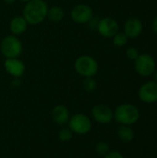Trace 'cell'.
I'll return each instance as SVG.
<instances>
[{
	"instance_id": "cell-1",
	"label": "cell",
	"mask_w": 157,
	"mask_h": 158,
	"mask_svg": "<svg viewBox=\"0 0 157 158\" xmlns=\"http://www.w3.org/2000/svg\"><path fill=\"white\" fill-rule=\"evenodd\" d=\"M48 6L43 0H30L23 7L22 17L30 25H38L47 17Z\"/></svg>"
},
{
	"instance_id": "cell-2",
	"label": "cell",
	"mask_w": 157,
	"mask_h": 158,
	"mask_svg": "<svg viewBox=\"0 0 157 158\" xmlns=\"http://www.w3.org/2000/svg\"><path fill=\"white\" fill-rule=\"evenodd\" d=\"M114 118L121 125H133L140 118V111L131 104H121L116 108Z\"/></svg>"
},
{
	"instance_id": "cell-3",
	"label": "cell",
	"mask_w": 157,
	"mask_h": 158,
	"mask_svg": "<svg viewBox=\"0 0 157 158\" xmlns=\"http://www.w3.org/2000/svg\"><path fill=\"white\" fill-rule=\"evenodd\" d=\"M0 51L6 58H18L23 51V44L16 35H7L0 42Z\"/></svg>"
},
{
	"instance_id": "cell-4",
	"label": "cell",
	"mask_w": 157,
	"mask_h": 158,
	"mask_svg": "<svg viewBox=\"0 0 157 158\" xmlns=\"http://www.w3.org/2000/svg\"><path fill=\"white\" fill-rule=\"evenodd\" d=\"M74 68L77 73L83 78L94 77L99 69L96 59L88 55L80 56L74 62Z\"/></svg>"
},
{
	"instance_id": "cell-5",
	"label": "cell",
	"mask_w": 157,
	"mask_h": 158,
	"mask_svg": "<svg viewBox=\"0 0 157 158\" xmlns=\"http://www.w3.org/2000/svg\"><path fill=\"white\" fill-rule=\"evenodd\" d=\"M68 129L78 135H85L92 130V121L90 118L82 113L75 114L68 120Z\"/></svg>"
},
{
	"instance_id": "cell-6",
	"label": "cell",
	"mask_w": 157,
	"mask_h": 158,
	"mask_svg": "<svg viewBox=\"0 0 157 158\" xmlns=\"http://www.w3.org/2000/svg\"><path fill=\"white\" fill-rule=\"evenodd\" d=\"M136 72L142 77H150L155 71L156 64L154 57L149 54H140L134 60Z\"/></svg>"
},
{
	"instance_id": "cell-7",
	"label": "cell",
	"mask_w": 157,
	"mask_h": 158,
	"mask_svg": "<svg viewBox=\"0 0 157 158\" xmlns=\"http://www.w3.org/2000/svg\"><path fill=\"white\" fill-rule=\"evenodd\" d=\"M93 16V11L89 5L79 4L70 11L71 19L78 24H85L89 22Z\"/></svg>"
},
{
	"instance_id": "cell-8",
	"label": "cell",
	"mask_w": 157,
	"mask_h": 158,
	"mask_svg": "<svg viewBox=\"0 0 157 158\" xmlns=\"http://www.w3.org/2000/svg\"><path fill=\"white\" fill-rule=\"evenodd\" d=\"M96 29L101 36L105 38H112L118 32L119 26L115 19L111 17H105L98 21Z\"/></svg>"
},
{
	"instance_id": "cell-9",
	"label": "cell",
	"mask_w": 157,
	"mask_h": 158,
	"mask_svg": "<svg viewBox=\"0 0 157 158\" xmlns=\"http://www.w3.org/2000/svg\"><path fill=\"white\" fill-rule=\"evenodd\" d=\"M92 115L94 120L102 125L109 124L114 118V112L112 109L104 104L95 105L92 109Z\"/></svg>"
},
{
	"instance_id": "cell-10",
	"label": "cell",
	"mask_w": 157,
	"mask_h": 158,
	"mask_svg": "<svg viewBox=\"0 0 157 158\" xmlns=\"http://www.w3.org/2000/svg\"><path fill=\"white\" fill-rule=\"evenodd\" d=\"M139 98L145 104H154L157 102V82L148 81L143 83L138 92Z\"/></svg>"
},
{
	"instance_id": "cell-11",
	"label": "cell",
	"mask_w": 157,
	"mask_h": 158,
	"mask_svg": "<svg viewBox=\"0 0 157 158\" xmlns=\"http://www.w3.org/2000/svg\"><path fill=\"white\" fill-rule=\"evenodd\" d=\"M4 68L6 71L15 79L20 78L25 72V65L19 58H6Z\"/></svg>"
},
{
	"instance_id": "cell-12",
	"label": "cell",
	"mask_w": 157,
	"mask_h": 158,
	"mask_svg": "<svg viewBox=\"0 0 157 158\" xmlns=\"http://www.w3.org/2000/svg\"><path fill=\"white\" fill-rule=\"evenodd\" d=\"M143 30V22L138 18H130L124 24V33L129 37V39L138 38Z\"/></svg>"
},
{
	"instance_id": "cell-13",
	"label": "cell",
	"mask_w": 157,
	"mask_h": 158,
	"mask_svg": "<svg viewBox=\"0 0 157 158\" xmlns=\"http://www.w3.org/2000/svg\"><path fill=\"white\" fill-rule=\"evenodd\" d=\"M52 118L58 125H65L70 118L69 111L64 105H56L52 110Z\"/></svg>"
},
{
	"instance_id": "cell-14",
	"label": "cell",
	"mask_w": 157,
	"mask_h": 158,
	"mask_svg": "<svg viewBox=\"0 0 157 158\" xmlns=\"http://www.w3.org/2000/svg\"><path fill=\"white\" fill-rule=\"evenodd\" d=\"M28 23L22 16H16L14 17L9 23V29L13 35H20L24 33L27 30Z\"/></svg>"
},
{
	"instance_id": "cell-15",
	"label": "cell",
	"mask_w": 157,
	"mask_h": 158,
	"mask_svg": "<svg viewBox=\"0 0 157 158\" xmlns=\"http://www.w3.org/2000/svg\"><path fill=\"white\" fill-rule=\"evenodd\" d=\"M65 17V12L62 7L55 6L52 7H48L47 11V17L51 21L53 22H59L61 21Z\"/></svg>"
},
{
	"instance_id": "cell-16",
	"label": "cell",
	"mask_w": 157,
	"mask_h": 158,
	"mask_svg": "<svg viewBox=\"0 0 157 158\" xmlns=\"http://www.w3.org/2000/svg\"><path fill=\"white\" fill-rule=\"evenodd\" d=\"M118 135L119 139L124 143H130L134 139V132L127 125H122L118 128Z\"/></svg>"
},
{
	"instance_id": "cell-17",
	"label": "cell",
	"mask_w": 157,
	"mask_h": 158,
	"mask_svg": "<svg viewBox=\"0 0 157 158\" xmlns=\"http://www.w3.org/2000/svg\"><path fill=\"white\" fill-rule=\"evenodd\" d=\"M112 39H113V44L117 47H123L129 42V37L124 33V31L123 32H119L118 31V33H116L112 37Z\"/></svg>"
},
{
	"instance_id": "cell-18",
	"label": "cell",
	"mask_w": 157,
	"mask_h": 158,
	"mask_svg": "<svg viewBox=\"0 0 157 158\" xmlns=\"http://www.w3.org/2000/svg\"><path fill=\"white\" fill-rule=\"evenodd\" d=\"M82 87L83 89L88 92V93H93L95 91L96 87H97V82L96 81L93 79V77H88V78H84L83 81H82Z\"/></svg>"
},
{
	"instance_id": "cell-19",
	"label": "cell",
	"mask_w": 157,
	"mask_h": 158,
	"mask_svg": "<svg viewBox=\"0 0 157 158\" xmlns=\"http://www.w3.org/2000/svg\"><path fill=\"white\" fill-rule=\"evenodd\" d=\"M73 132L69 129H62L58 132V139L61 142H68L72 139Z\"/></svg>"
},
{
	"instance_id": "cell-20",
	"label": "cell",
	"mask_w": 157,
	"mask_h": 158,
	"mask_svg": "<svg viewBox=\"0 0 157 158\" xmlns=\"http://www.w3.org/2000/svg\"><path fill=\"white\" fill-rule=\"evenodd\" d=\"M96 152L100 156H105V155H107L110 152V148H109L108 143H105V142L98 143L97 145H96Z\"/></svg>"
},
{
	"instance_id": "cell-21",
	"label": "cell",
	"mask_w": 157,
	"mask_h": 158,
	"mask_svg": "<svg viewBox=\"0 0 157 158\" xmlns=\"http://www.w3.org/2000/svg\"><path fill=\"white\" fill-rule=\"evenodd\" d=\"M139 50L135 47H129L126 51V56L130 60H135L139 56Z\"/></svg>"
},
{
	"instance_id": "cell-22",
	"label": "cell",
	"mask_w": 157,
	"mask_h": 158,
	"mask_svg": "<svg viewBox=\"0 0 157 158\" xmlns=\"http://www.w3.org/2000/svg\"><path fill=\"white\" fill-rule=\"evenodd\" d=\"M104 158H124V156L117 151H113V152H109L107 155H105Z\"/></svg>"
},
{
	"instance_id": "cell-23",
	"label": "cell",
	"mask_w": 157,
	"mask_h": 158,
	"mask_svg": "<svg viewBox=\"0 0 157 158\" xmlns=\"http://www.w3.org/2000/svg\"><path fill=\"white\" fill-rule=\"evenodd\" d=\"M152 29H153V31L157 34V16L155 18V19L152 22Z\"/></svg>"
},
{
	"instance_id": "cell-24",
	"label": "cell",
	"mask_w": 157,
	"mask_h": 158,
	"mask_svg": "<svg viewBox=\"0 0 157 158\" xmlns=\"http://www.w3.org/2000/svg\"><path fill=\"white\" fill-rule=\"evenodd\" d=\"M17 0H3L4 3L6 4H8V5H11V4H14Z\"/></svg>"
},
{
	"instance_id": "cell-25",
	"label": "cell",
	"mask_w": 157,
	"mask_h": 158,
	"mask_svg": "<svg viewBox=\"0 0 157 158\" xmlns=\"http://www.w3.org/2000/svg\"><path fill=\"white\" fill-rule=\"evenodd\" d=\"M154 74H155V81L157 82V69L154 72Z\"/></svg>"
},
{
	"instance_id": "cell-26",
	"label": "cell",
	"mask_w": 157,
	"mask_h": 158,
	"mask_svg": "<svg viewBox=\"0 0 157 158\" xmlns=\"http://www.w3.org/2000/svg\"><path fill=\"white\" fill-rule=\"evenodd\" d=\"M19 1H20V2H24V3H27V2H29L30 0H19Z\"/></svg>"
}]
</instances>
